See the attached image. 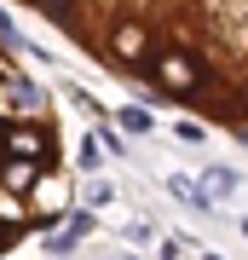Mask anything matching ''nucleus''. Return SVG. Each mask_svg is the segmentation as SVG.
<instances>
[{"label": "nucleus", "instance_id": "nucleus-1", "mask_svg": "<svg viewBox=\"0 0 248 260\" xmlns=\"http://www.w3.org/2000/svg\"><path fill=\"white\" fill-rule=\"evenodd\" d=\"M138 93L248 133V0H12Z\"/></svg>", "mask_w": 248, "mask_h": 260}, {"label": "nucleus", "instance_id": "nucleus-2", "mask_svg": "<svg viewBox=\"0 0 248 260\" xmlns=\"http://www.w3.org/2000/svg\"><path fill=\"white\" fill-rule=\"evenodd\" d=\"M64 208V116L0 41V254Z\"/></svg>", "mask_w": 248, "mask_h": 260}]
</instances>
